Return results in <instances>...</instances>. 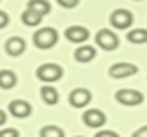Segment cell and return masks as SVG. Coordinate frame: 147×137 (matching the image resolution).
I'll return each instance as SVG.
<instances>
[{
    "label": "cell",
    "instance_id": "24",
    "mask_svg": "<svg viewBox=\"0 0 147 137\" xmlns=\"http://www.w3.org/2000/svg\"><path fill=\"white\" fill-rule=\"evenodd\" d=\"M5 121H7V118H5V112H4V110H0V126H2Z\"/></svg>",
    "mask_w": 147,
    "mask_h": 137
},
{
    "label": "cell",
    "instance_id": "3",
    "mask_svg": "<svg viewBox=\"0 0 147 137\" xmlns=\"http://www.w3.org/2000/svg\"><path fill=\"white\" fill-rule=\"evenodd\" d=\"M115 100L122 105H129V107H135V105H140L144 102V94L136 89H119L115 93Z\"/></svg>",
    "mask_w": 147,
    "mask_h": 137
},
{
    "label": "cell",
    "instance_id": "14",
    "mask_svg": "<svg viewBox=\"0 0 147 137\" xmlns=\"http://www.w3.org/2000/svg\"><path fill=\"white\" fill-rule=\"evenodd\" d=\"M28 9H32V11H36L37 14L41 16H45L51 11V5L48 0H28V4H27Z\"/></svg>",
    "mask_w": 147,
    "mask_h": 137
},
{
    "label": "cell",
    "instance_id": "9",
    "mask_svg": "<svg viewBox=\"0 0 147 137\" xmlns=\"http://www.w3.org/2000/svg\"><path fill=\"white\" fill-rule=\"evenodd\" d=\"M25 48H27V43H25V39L20 37V36H13V37H9L5 41V52L11 57L22 55L23 52H25Z\"/></svg>",
    "mask_w": 147,
    "mask_h": 137
},
{
    "label": "cell",
    "instance_id": "16",
    "mask_svg": "<svg viewBox=\"0 0 147 137\" xmlns=\"http://www.w3.org/2000/svg\"><path fill=\"white\" fill-rule=\"evenodd\" d=\"M41 98L45 100V103L48 105H55L59 102V93L55 87H51V86H45L43 89H41Z\"/></svg>",
    "mask_w": 147,
    "mask_h": 137
},
{
    "label": "cell",
    "instance_id": "10",
    "mask_svg": "<svg viewBox=\"0 0 147 137\" xmlns=\"http://www.w3.org/2000/svg\"><path fill=\"white\" fill-rule=\"evenodd\" d=\"M66 39L71 43H83L89 39V30L82 25H71L66 29Z\"/></svg>",
    "mask_w": 147,
    "mask_h": 137
},
{
    "label": "cell",
    "instance_id": "25",
    "mask_svg": "<svg viewBox=\"0 0 147 137\" xmlns=\"http://www.w3.org/2000/svg\"><path fill=\"white\" fill-rule=\"evenodd\" d=\"M76 137H82V135H76Z\"/></svg>",
    "mask_w": 147,
    "mask_h": 137
},
{
    "label": "cell",
    "instance_id": "6",
    "mask_svg": "<svg viewBox=\"0 0 147 137\" xmlns=\"http://www.w3.org/2000/svg\"><path fill=\"white\" fill-rule=\"evenodd\" d=\"M110 23L115 29H128L133 23V14L126 9H115L110 14Z\"/></svg>",
    "mask_w": 147,
    "mask_h": 137
},
{
    "label": "cell",
    "instance_id": "18",
    "mask_svg": "<svg viewBox=\"0 0 147 137\" xmlns=\"http://www.w3.org/2000/svg\"><path fill=\"white\" fill-rule=\"evenodd\" d=\"M39 137H64V130L57 125H46L41 128Z\"/></svg>",
    "mask_w": 147,
    "mask_h": 137
},
{
    "label": "cell",
    "instance_id": "7",
    "mask_svg": "<svg viewBox=\"0 0 147 137\" xmlns=\"http://www.w3.org/2000/svg\"><path fill=\"white\" fill-rule=\"evenodd\" d=\"M92 100V94L89 89H83V87H78V89H73L71 94H69V103L76 109H82L85 107L87 103H90Z\"/></svg>",
    "mask_w": 147,
    "mask_h": 137
},
{
    "label": "cell",
    "instance_id": "17",
    "mask_svg": "<svg viewBox=\"0 0 147 137\" xmlns=\"http://www.w3.org/2000/svg\"><path fill=\"white\" fill-rule=\"evenodd\" d=\"M128 41L135 45H140V43H147V30L145 29H135L128 32Z\"/></svg>",
    "mask_w": 147,
    "mask_h": 137
},
{
    "label": "cell",
    "instance_id": "23",
    "mask_svg": "<svg viewBox=\"0 0 147 137\" xmlns=\"http://www.w3.org/2000/svg\"><path fill=\"white\" fill-rule=\"evenodd\" d=\"M131 137H147V125H145V126H140L136 132H133Z\"/></svg>",
    "mask_w": 147,
    "mask_h": 137
},
{
    "label": "cell",
    "instance_id": "15",
    "mask_svg": "<svg viewBox=\"0 0 147 137\" xmlns=\"http://www.w3.org/2000/svg\"><path fill=\"white\" fill-rule=\"evenodd\" d=\"M41 20H43V16L37 14L36 11H32V9H25V11L22 13V22L27 25V27H37L41 23Z\"/></svg>",
    "mask_w": 147,
    "mask_h": 137
},
{
    "label": "cell",
    "instance_id": "1",
    "mask_svg": "<svg viewBox=\"0 0 147 137\" xmlns=\"http://www.w3.org/2000/svg\"><path fill=\"white\" fill-rule=\"evenodd\" d=\"M57 39H59V34L53 27H43V29H39L34 32V45L41 50L51 48L57 43Z\"/></svg>",
    "mask_w": 147,
    "mask_h": 137
},
{
    "label": "cell",
    "instance_id": "11",
    "mask_svg": "<svg viewBox=\"0 0 147 137\" xmlns=\"http://www.w3.org/2000/svg\"><path fill=\"white\" fill-rule=\"evenodd\" d=\"M9 112H11L14 118H27V116L32 114V107L30 103L25 100H13L9 103Z\"/></svg>",
    "mask_w": 147,
    "mask_h": 137
},
{
    "label": "cell",
    "instance_id": "13",
    "mask_svg": "<svg viewBox=\"0 0 147 137\" xmlns=\"http://www.w3.org/2000/svg\"><path fill=\"white\" fill-rule=\"evenodd\" d=\"M18 82L16 73L11 70H2L0 71V87L2 89H13Z\"/></svg>",
    "mask_w": 147,
    "mask_h": 137
},
{
    "label": "cell",
    "instance_id": "21",
    "mask_svg": "<svg viewBox=\"0 0 147 137\" xmlns=\"http://www.w3.org/2000/svg\"><path fill=\"white\" fill-rule=\"evenodd\" d=\"M7 23H9V14L5 11H0V29L7 27Z\"/></svg>",
    "mask_w": 147,
    "mask_h": 137
},
{
    "label": "cell",
    "instance_id": "12",
    "mask_svg": "<svg viewBox=\"0 0 147 137\" xmlns=\"http://www.w3.org/2000/svg\"><path fill=\"white\" fill-rule=\"evenodd\" d=\"M94 57H96V48H94V46L83 45V46H78L75 50V59L78 62H90Z\"/></svg>",
    "mask_w": 147,
    "mask_h": 137
},
{
    "label": "cell",
    "instance_id": "19",
    "mask_svg": "<svg viewBox=\"0 0 147 137\" xmlns=\"http://www.w3.org/2000/svg\"><path fill=\"white\" fill-rule=\"evenodd\" d=\"M0 137H20V132L16 128H4L0 130Z\"/></svg>",
    "mask_w": 147,
    "mask_h": 137
},
{
    "label": "cell",
    "instance_id": "2",
    "mask_svg": "<svg viewBox=\"0 0 147 137\" xmlns=\"http://www.w3.org/2000/svg\"><path fill=\"white\" fill-rule=\"evenodd\" d=\"M36 75L43 82H55L62 77V68L55 62H46V64H41L36 70Z\"/></svg>",
    "mask_w": 147,
    "mask_h": 137
},
{
    "label": "cell",
    "instance_id": "4",
    "mask_svg": "<svg viewBox=\"0 0 147 137\" xmlns=\"http://www.w3.org/2000/svg\"><path fill=\"white\" fill-rule=\"evenodd\" d=\"M96 43L103 50L110 52V50H115V48L119 46V37H117V34H115V32H112V30L101 29L99 32L96 34Z\"/></svg>",
    "mask_w": 147,
    "mask_h": 137
},
{
    "label": "cell",
    "instance_id": "8",
    "mask_svg": "<svg viewBox=\"0 0 147 137\" xmlns=\"http://www.w3.org/2000/svg\"><path fill=\"white\" fill-rule=\"evenodd\" d=\"M107 116H105L99 109H89L87 112H83V123L90 128H99L101 125H105Z\"/></svg>",
    "mask_w": 147,
    "mask_h": 137
},
{
    "label": "cell",
    "instance_id": "5",
    "mask_svg": "<svg viewBox=\"0 0 147 137\" xmlns=\"http://www.w3.org/2000/svg\"><path fill=\"white\" fill-rule=\"evenodd\" d=\"M112 78H126L138 73V66L133 64V62H115L113 66H110L108 70Z\"/></svg>",
    "mask_w": 147,
    "mask_h": 137
},
{
    "label": "cell",
    "instance_id": "20",
    "mask_svg": "<svg viewBox=\"0 0 147 137\" xmlns=\"http://www.w3.org/2000/svg\"><path fill=\"white\" fill-rule=\"evenodd\" d=\"M57 2L62 5V7H66V9H73V7H76L80 0H57Z\"/></svg>",
    "mask_w": 147,
    "mask_h": 137
},
{
    "label": "cell",
    "instance_id": "22",
    "mask_svg": "<svg viewBox=\"0 0 147 137\" xmlns=\"http://www.w3.org/2000/svg\"><path fill=\"white\" fill-rule=\"evenodd\" d=\"M96 137H121V135L115 134V132H112V130H101V132L96 134Z\"/></svg>",
    "mask_w": 147,
    "mask_h": 137
}]
</instances>
